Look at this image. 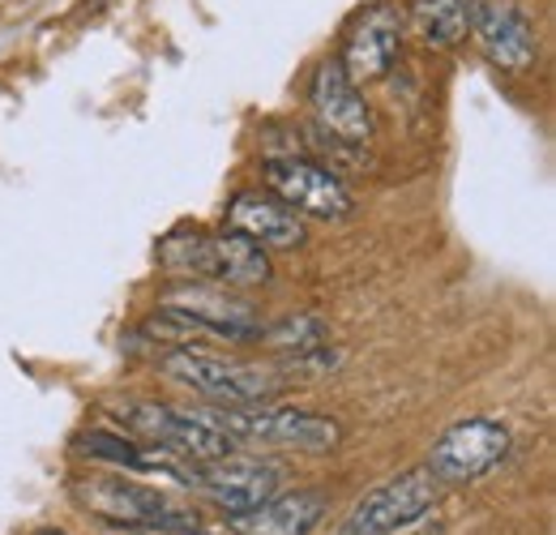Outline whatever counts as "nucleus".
<instances>
[{
  "mask_svg": "<svg viewBox=\"0 0 556 535\" xmlns=\"http://www.w3.org/2000/svg\"><path fill=\"white\" fill-rule=\"evenodd\" d=\"M210 420L231 437L249 446L295 450V455H330L343 446L348 428L313 407H287V402H257V407H202Z\"/></svg>",
  "mask_w": 556,
  "mask_h": 535,
  "instance_id": "1",
  "label": "nucleus"
},
{
  "mask_svg": "<svg viewBox=\"0 0 556 535\" xmlns=\"http://www.w3.org/2000/svg\"><path fill=\"white\" fill-rule=\"evenodd\" d=\"M159 369H163V377H172L176 386H189L193 395H202L214 407H257V402H275L282 390V377L275 369L210 356L202 347H172L159 360Z\"/></svg>",
  "mask_w": 556,
  "mask_h": 535,
  "instance_id": "2",
  "label": "nucleus"
},
{
  "mask_svg": "<svg viewBox=\"0 0 556 535\" xmlns=\"http://www.w3.org/2000/svg\"><path fill=\"white\" fill-rule=\"evenodd\" d=\"M70 497L86 514L125 532H202L198 514L176 510L159 488H146L125 475H77Z\"/></svg>",
  "mask_w": 556,
  "mask_h": 535,
  "instance_id": "3",
  "label": "nucleus"
},
{
  "mask_svg": "<svg viewBox=\"0 0 556 535\" xmlns=\"http://www.w3.org/2000/svg\"><path fill=\"white\" fill-rule=\"evenodd\" d=\"M116 420L125 424L129 437H141L150 450L180 459V463H210L236 450V441L206 411H180L167 402H121Z\"/></svg>",
  "mask_w": 556,
  "mask_h": 535,
  "instance_id": "4",
  "label": "nucleus"
},
{
  "mask_svg": "<svg viewBox=\"0 0 556 535\" xmlns=\"http://www.w3.org/2000/svg\"><path fill=\"white\" fill-rule=\"evenodd\" d=\"M262 181L266 189L275 194L282 206H291L300 219H321V223H339L355 210L351 189L339 181V172L313 154H270L266 167H262Z\"/></svg>",
  "mask_w": 556,
  "mask_h": 535,
  "instance_id": "5",
  "label": "nucleus"
},
{
  "mask_svg": "<svg viewBox=\"0 0 556 535\" xmlns=\"http://www.w3.org/2000/svg\"><path fill=\"white\" fill-rule=\"evenodd\" d=\"M176 480L185 488H198L223 514H240V510H253L266 497H275L282 488V468L270 459H249V455L231 450L210 463H176Z\"/></svg>",
  "mask_w": 556,
  "mask_h": 535,
  "instance_id": "6",
  "label": "nucleus"
},
{
  "mask_svg": "<svg viewBox=\"0 0 556 535\" xmlns=\"http://www.w3.org/2000/svg\"><path fill=\"white\" fill-rule=\"evenodd\" d=\"M403 35H407V17L394 0H372L368 9H359L343 30V48H339V65L355 86H372L386 82L390 69L403 52Z\"/></svg>",
  "mask_w": 556,
  "mask_h": 535,
  "instance_id": "7",
  "label": "nucleus"
},
{
  "mask_svg": "<svg viewBox=\"0 0 556 535\" xmlns=\"http://www.w3.org/2000/svg\"><path fill=\"white\" fill-rule=\"evenodd\" d=\"M159 309L185 318L202 335L227 338V343H249V338L262 335V326H266L249 300L231 296V287H218V283H206V278H176L163 291Z\"/></svg>",
  "mask_w": 556,
  "mask_h": 535,
  "instance_id": "8",
  "label": "nucleus"
},
{
  "mask_svg": "<svg viewBox=\"0 0 556 535\" xmlns=\"http://www.w3.org/2000/svg\"><path fill=\"white\" fill-rule=\"evenodd\" d=\"M505 455H509V428L501 420L471 415V420L450 424L432 441V455L424 468L432 471L437 484H471L492 468H501Z\"/></svg>",
  "mask_w": 556,
  "mask_h": 535,
  "instance_id": "9",
  "label": "nucleus"
},
{
  "mask_svg": "<svg viewBox=\"0 0 556 535\" xmlns=\"http://www.w3.org/2000/svg\"><path fill=\"white\" fill-rule=\"evenodd\" d=\"M441 484L432 480L428 468H412L394 480H386L381 488H372L355 510H351L343 535H399L412 523H419L432 506H437Z\"/></svg>",
  "mask_w": 556,
  "mask_h": 535,
  "instance_id": "10",
  "label": "nucleus"
},
{
  "mask_svg": "<svg viewBox=\"0 0 556 535\" xmlns=\"http://www.w3.org/2000/svg\"><path fill=\"white\" fill-rule=\"evenodd\" d=\"M471 39L484 52V61L501 73H531L540 61V35L527 9L514 0H476Z\"/></svg>",
  "mask_w": 556,
  "mask_h": 535,
  "instance_id": "11",
  "label": "nucleus"
},
{
  "mask_svg": "<svg viewBox=\"0 0 556 535\" xmlns=\"http://www.w3.org/2000/svg\"><path fill=\"white\" fill-rule=\"evenodd\" d=\"M308 108L317 116V129L348 146H368L372 137V108L364 99V86H355L343 65L330 57L308 77Z\"/></svg>",
  "mask_w": 556,
  "mask_h": 535,
  "instance_id": "12",
  "label": "nucleus"
},
{
  "mask_svg": "<svg viewBox=\"0 0 556 535\" xmlns=\"http://www.w3.org/2000/svg\"><path fill=\"white\" fill-rule=\"evenodd\" d=\"M330 514V497L317 488H295V493H275L253 510L227 514L231 535H313L321 519Z\"/></svg>",
  "mask_w": 556,
  "mask_h": 535,
  "instance_id": "13",
  "label": "nucleus"
},
{
  "mask_svg": "<svg viewBox=\"0 0 556 535\" xmlns=\"http://www.w3.org/2000/svg\"><path fill=\"white\" fill-rule=\"evenodd\" d=\"M227 227L257 240L262 249H300L304 236V219L282 206L270 189H240L227 201Z\"/></svg>",
  "mask_w": 556,
  "mask_h": 535,
  "instance_id": "14",
  "label": "nucleus"
},
{
  "mask_svg": "<svg viewBox=\"0 0 556 535\" xmlns=\"http://www.w3.org/2000/svg\"><path fill=\"white\" fill-rule=\"evenodd\" d=\"M210 278L218 287H231V291H244V287H266L275 278L270 266V249H262L257 240L240 236V232H218L210 236Z\"/></svg>",
  "mask_w": 556,
  "mask_h": 535,
  "instance_id": "15",
  "label": "nucleus"
},
{
  "mask_svg": "<svg viewBox=\"0 0 556 535\" xmlns=\"http://www.w3.org/2000/svg\"><path fill=\"white\" fill-rule=\"evenodd\" d=\"M403 17L428 52H454L471 39L476 0H412V13Z\"/></svg>",
  "mask_w": 556,
  "mask_h": 535,
  "instance_id": "16",
  "label": "nucleus"
},
{
  "mask_svg": "<svg viewBox=\"0 0 556 535\" xmlns=\"http://www.w3.org/2000/svg\"><path fill=\"white\" fill-rule=\"evenodd\" d=\"M257 338H266V347H275L278 356H287V369H308L313 356H326L330 326L317 313H295V318H282L275 326H262Z\"/></svg>",
  "mask_w": 556,
  "mask_h": 535,
  "instance_id": "17",
  "label": "nucleus"
},
{
  "mask_svg": "<svg viewBox=\"0 0 556 535\" xmlns=\"http://www.w3.org/2000/svg\"><path fill=\"white\" fill-rule=\"evenodd\" d=\"M159 266L172 278H210V232L176 227L159 240Z\"/></svg>",
  "mask_w": 556,
  "mask_h": 535,
  "instance_id": "18",
  "label": "nucleus"
}]
</instances>
